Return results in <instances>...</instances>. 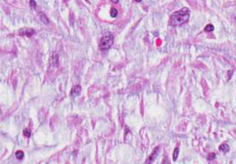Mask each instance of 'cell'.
<instances>
[{"label":"cell","mask_w":236,"mask_h":164,"mask_svg":"<svg viewBox=\"0 0 236 164\" xmlns=\"http://www.w3.org/2000/svg\"><path fill=\"white\" fill-rule=\"evenodd\" d=\"M114 42V37L111 33H106L100 41L99 47L102 51H107L110 49Z\"/></svg>","instance_id":"cell-2"},{"label":"cell","mask_w":236,"mask_h":164,"mask_svg":"<svg viewBox=\"0 0 236 164\" xmlns=\"http://www.w3.org/2000/svg\"><path fill=\"white\" fill-rule=\"evenodd\" d=\"M179 148H175L174 151L173 152V160L174 161H176L177 159L178 158V156H179Z\"/></svg>","instance_id":"cell-8"},{"label":"cell","mask_w":236,"mask_h":164,"mask_svg":"<svg viewBox=\"0 0 236 164\" xmlns=\"http://www.w3.org/2000/svg\"><path fill=\"white\" fill-rule=\"evenodd\" d=\"M219 150H220V151H221L223 153L226 154V153L229 152V151H230V146H229L228 144H226V143L221 144L219 146Z\"/></svg>","instance_id":"cell-7"},{"label":"cell","mask_w":236,"mask_h":164,"mask_svg":"<svg viewBox=\"0 0 236 164\" xmlns=\"http://www.w3.org/2000/svg\"><path fill=\"white\" fill-rule=\"evenodd\" d=\"M35 33V31L32 28H21L19 31V34L20 36L31 37Z\"/></svg>","instance_id":"cell-4"},{"label":"cell","mask_w":236,"mask_h":164,"mask_svg":"<svg viewBox=\"0 0 236 164\" xmlns=\"http://www.w3.org/2000/svg\"><path fill=\"white\" fill-rule=\"evenodd\" d=\"M215 158H216V154H215L214 153H209V154H208L207 160H214Z\"/></svg>","instance_id":"cell-13"},{"label":"cell","mask_w":236,"mask_h":164,"mask_svg":"<svg viewBox=\"0 0 236 164\" xmlns=\"http://www.w3.org/2000/svg\"><path fill=\"white\" fill-rule=\"evenodd\" d=\"M23 134L25 137H28V138H29V137L31 136V131L29 130L28 128H25V130L23 131Z\"/></svg>","instance_id":"cell-14"},{"label":"cell","mask_w":236,"mask_h":164,"mask_svg":"<svg viewBox=\"0 0 236 164\" xmlns=\"http://www.w3.org/2000/svg\"><path fill=\"white\" fill-rule=\"evenodd\" d=\"M15 155H16V158L18 160H22L24 158V152L22 151H20V150H19V151H17L16 152Z\"/></svg>","instance_id":"cell-9"},{"label":"cell","mask_w":236,"mask_h":164,"mask_svg":"<svg viewBox=\"0 0 236 164\" xmlns=\"http://www.w3.org/2000/svg\"><path fill=\"white\" fill-rule=\"evenodd\" d=\"M111 1H112V2H113V3H118V1H119V0H111Z\"/></svg>","instance_id":"cell-15"},{"label":"cell","mask_w":236,"mask_h":164,"mask_svg":"<svg viewBox=\"0 0 236 164\" xmlns=\"http://www.w3.org/2000/svg\"><path fill=\"white\" fill-rule=\"evenodd\" d=\"M110 16L112 18H116L118 16V11L116 8H112L110 11Z\"/></svg>","instance_id":"cell-10"},{"label":"cell","mask_w":236,"mask_h":164,"mask_svg":"<svg viewBox=\"0 0 236 164\" xmlns=\"http://www.w3.org/2000/svg\"><path fill=\"white\" fill-rule=\"evenodd\" d=\"M159 152V147L155 148L154 150L153 151V152L151 153V154L149 157H148L147 159L146 160L145 164H151L155 160V159L157 158V157Z\"/></svg>","instance_id":"cell-3"},{"label":"cell","mask_w":236,"mask_h":164,"mask_svg":"<svg viewBox=\"0 0 236 164\" xmlns=\"http://www.w3.org/2000/svg\"><path fill=\"white\" fill-rule=\"evenodd\" d=\"M135 1H136V2H141V1H142V0H135Z\"/></svg>","instance_id":"cell-16"},{"label":"cell","mask_w":236,"mask_h":164,"mask_svg":"<svg viewBox=\"0 0 236 164\" xmlns=\"http://www.w3.org/2000/svg\"><path fill=\"white\" fill-rule=\"evenodd\" d=\"M39 18L40 19V21H41L43 24H45V25H49V19L48 17H47V16L45 14V13H43L42 12H39Z\"/></svg>","instance_id":"cell-6"},{"label":"cell","mask_w":236,"mask_h":164,"mask_svg":"<svg viewBox=\"0 0 236 164\" xmlns=\"http://www.w3.org/2000/svg\"><path fill=\"white\" fill-rule=\"evenodd\" d=\"M214 26H213L212 25H211V24L207 25L206 26V28H205V31H208V32H212V31H214Z\"/></svg>","instance_id":"cell-11"},{"label":"cell","mask_w":236,"mask_h":164,"mask_svg":"<svg viewBox=\"0 0 236 164\" xmlns=\"http://www.w3.org/2000/svg\"><path fill=\"white\" fill-rule=\"evenodd\" d=\"M80 92H81V87H80V85H74L72 87L71 92H70V94H71V96L72 97H75L79 96V94H80Z\"/></svg>","instance_id":"cell-5"},{"label":"cell","mask_w":236,"mask_h":164,"mask_svg":"<svg viewBox=\"0 0 236 164\" xmlns=\"http://www.w3.org/2000/svg\"><path fill=\"white\" fill-rule=\"evenodd\" d=\"M190 17V11L188 8H183L181 10L174 12L170 17L169 25L172 26H180L185 23Z\"/></svg>","instance_id":"cell-1"},{"label":"cell","mask_w":236,"mask_h":164,"mask_svg":"<svg viewBox=\"0 0 236 164\" xmlns=\"http://www.w3.org/2000/svg\"><path fill=\"white\" fill-rule=\"evenodd\" d=\"M29 5H30L31 8H32V9H35L37 8V3L34 0H30Z\"/></svg>","instance_id":"cell-12"}]
</instances>
